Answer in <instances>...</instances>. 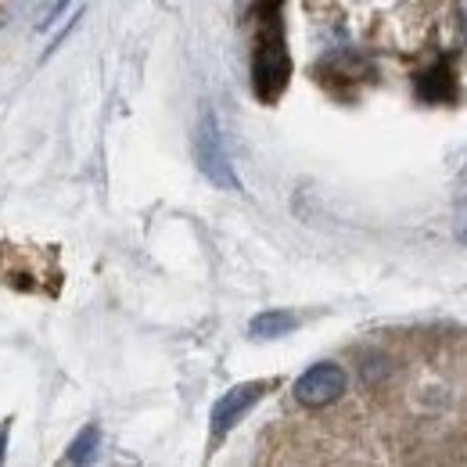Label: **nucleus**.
I'll return each mask as SVG.
<instances>
[{
    "mask_svg": "<svg viewBox=\"0 0 467 467\" xmlns=\"http://www.w3.org/2000/svg\"><path fill=\"white\" fill-rule=\"evenodd\" d=\"M194 159L202 166V173L209 176L216 187H227L237 191V176L231 170V159H227V148H223V137H220V126L216 116H202L198 122V133H194Z\"/></svg>",
    "mask_w": 467,
    "mask_h": 467,
    "instance_id": "f03ea898",
    "label": "nucleus"
},
{
    "mask_svg": "<svg viewBox=\"0 0 467 467\" xmlns=\"http://www.w3.org/2000/svg\"><path fill=\"white\" fill-rule=\"evenodd\" d=\"M295 324H298L295 313H288V309H270V313H259L248 324V331H252V338H281V335L295 331Z\"/></svg>",
    "mask_w": 467,
    "mask_h": 467,
    "instance_id": "39448f33",
    "label": "nucleus"
},
{
    "mask_svg": "<svg viewBox=\"0 0 467 467\" xmlns=\"http://www.w3.org/2000/svg\"><path fill=\"white\" fill-rule=\"evenodd\" d=\"M417 94H420V98H428V101L450 98V94H453V87H450V68H446V65H439L435 72H424V76L417 79Z\"/></svg>",
    "mask_w": 467,
    "mask_h": 467,
    "instance_id": "423d86ee",
    "label": "nucleus"
},
{
    "mask_svg": "<svg viewBox=\"0 0 467 467\" xmlns=\"http://www.w3.org/2000/svg\"><path fill=\"white\" fill-rule=\"evenodd\" d=\"M461 29H464V40H467V7H464V15H461Z\"/></svg>",
    "mask_w": 467,
    "mask_h": 467,
    "instance_id": "1a4fd4ad",
    "label": "nucleus"
},
{
    "mask_svg": "<svg viewBox=\"0 0 467 467\" xmlns=\"http://www.w3.org/2000/svg\"><path fill=\"white\" fill-rule=\"evenodd\" d=\"M461 241L467 244V216H464V223H461Z\"/></svg>",
    "mask_w": 467,
    "mask_h": 467,
    "instance_id": "9d476101",
    "label": "nucleus"
},
{
    "mask_svg": "<svg viewBox=\"0 0 467 467\" xmlns=\"http://www.w3.org/2000/svg\"><path fill=\"white\" fill-rule=\"evenodd\" d=\"M266 389H270V381H248V385H237V389H231V392L213 407V446L231 431L248 410L263 400Z\"/></svg>",
    "mask_w": 467,
    "mask_h": 467,
    "instance_id": "20e7f679",
    "label": "nucleus"
},
{
    "mask_svg": "<svg viewBox=\"0 0 467 467\" xmlns=\"http://www.w3.org/2000/svg\"><path fill=\"white\" fill-rule=\"evenodd\" d=\"M346 385H349V378L338 363H317L295 381V400L309 410L331 407L335 400H342Z\"/></svg>",
    "mask_w": 467,
    "mask_h": 467,
    "instance_id": "7ed1b4c3",
    "label": "nucleus"
},
{
    "mask_svg": "<svg viewBox=\"0 0 467 467\" xmlns=\"http://www.w3.org/2000/svg\"><path fill=\"white\" fill-rule=\"evenodd\" d=\"M4 442H7V424L0 428V461H4Z\"/></svg>",
    "mask_w": 467,
    "mask_h": 467,
    "instance_id": "6e6552de",
    "label": "nucleus"
},
{
    "mask_svg": "<svg viewBox=\"0 0 467 467\" xmlns=\"http://www.w3.org/2000/svg\"><path fill=\"white\" fill-rule=\"evenodd\" d=\"M288 76H292V58L285 47V33L277 22H270L255 44V55H252V87L270 105L288 87Z\"/></svg>",
    "mask_w": 467,
    "mask_h": 467,
    "instance_id": "f257e3e1",
    "label": "nucleus"
},
{
    "mask_svg": "<svg viewBox=\"0 0 467 467\" xmlns=\"http://www.w3.org/2000/svg\"><path fill=\"white\" fill-rule=\"evenodd\" d=\"M94 450H98V428H94V424H87V428L76 435V442L68 446L65 461H68V464H87V461L94 457Z\"/></svg>",
    "mask_w": 467,
    "mask_h": 467,
    "instance_id": "0eeeda50",
    "label": "nucleus"
}]
</instances>
